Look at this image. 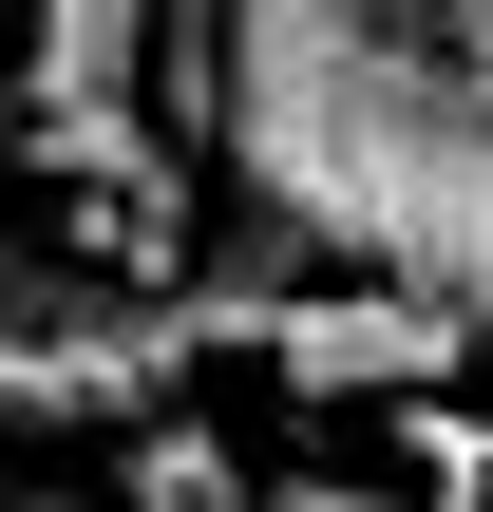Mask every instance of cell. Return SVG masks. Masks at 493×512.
<instances>
[{
  "label": "cell",
  "instance_id": "6da1fadb",
  "mask_svg": "<svg viewBox=\"0 0 493 512\" xmlns=\"http://www.w3.org/2000/svg\"><path fill=\"white\" fill-rule=\"evenodd\" d=\"M209 171L304 266L456 304L493 247V76L399 57L380 0H209Z\"/></svg>",
  "mask_w": 493,
  "mask_h": 512
},
{
  "label": "cell",
  "instance_id": "7a4b0ae2",
  "mask_svg": "<svg viewBox=\"0 0 493 512\" xmlns=\"http://www.w3.org/2000/svg\"><path fill=\"white\" fill-rule=\"evenodd\" d=\"M171 399H190V323H171V285H114V266H76L57 228L0 209V418L133 437V418H171Z\"/></svg>",
  "mask_w": 493,
  "mask_h": 512
},
{
  "label": "cell",
  "instance_id": "3957f363",
  "mask_svg": "<svg viewBox=\"0 0 493 512\" xmlns=\"http://www.w3.org/2000/svg\"><path fill=\"white\" fill-rule=\"evenodd\" d=\"M456 361H475V323L437 304V285H380V266H342V285H285V323H266V380L285 399H456Z\"/></svg>",
  "mask_w": 493,
  "mask_h": 512
},
{
  "label": "cell",
  "instance_id": "277c9868",
  "mask_svg": "<svg viewBox=\"0 0 493 512\" xmlns=\"http://www.w3.org/2000/svg\"><path fill=\"white\" fill-rule=\"evenodd\" d=\"M152 114L171 152H209V0H152Z\"/></svg>",
  "mask_w": 493,
  "mask_h": 512
},
{
  "label": "cell",
  "instance_id": "5b68a950",
  "mask_svg": "<svg viewBox=\"0 0 493 512\" xmlns=\"http://www.w3.org/2000/svg\"><path fill=\"white\" fill-rule=\"evenodd\" d=\"M380 38L437 57V76H493V0H380Z\"/></svg>",
  "mask_w": 493,
  "mask_h": 512
},
{
  "label": "cell",
  "instance_id": "8992f818",
  "mask_svg": "<svg viewBox=\"0 0 493 512\" xmlns=\"http://www.w3.org/2000/svg\"><path fill=\"white\" fill-rule=\"evenodd\" d=\"M247 512H437V494H361V475H266Z\"/></svg>",
  "mask_w": 493,
  "mask_h": 512
},
{
  "label": "cell",
  "instance_id": "52a82bcc",
  "mask_svg": "<svg viewBox=\"0 0 493 512\" xmlns=\"http://www.w3.org/2000/svg\"><path fill=\"white\" fill-rule=\"evenodd\" d=\"M456 323H475V361H493V247H475V285H456Z\"/></svg>",
  "mask_w": 493,
  "mask_h": 512
},
{
  "label": "cell",
  "instance_id": "ba28073f",
  "mask_svg": "<svg viewBox=\"0 0 493 512\" xmlns=\"http://www.w3.org/2000/svg\"><path fill=\"white\" fill-rule=\"evenodd\" d=\"M0 512H114V494H0Z\"/></svg>",
  "mask_w": 493,
  "mask_h": 512
}]
</instances>
